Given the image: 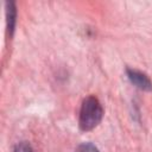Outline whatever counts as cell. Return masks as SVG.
<instances>
[{"label":"cell","mask_w":152,"mask_h":152,"mask_svg":"<svg viewBox=\"0 0 152 152\" xmlns=\"http://www.w3.org/2000/svg\"><path fill=\"white\" fill-rule=\"evenodd\" d=\"M103 116V108L100 101L90 95L87 96L81 104L80 115H78V126L81 131L88 132L94 129L102 120Z\"/></svg>","instance_id":"6da1fadb"},{"label":"cell","mask_w":152,"mask_h":152,"mask_svg":"<svg viewBox=\"0 0 152 152\" xmlns=\"http://www.w3.org/2000/svg\"><path fill=\"white\" fill-rule=\"evenodd\" d=\"M126 75L132 84H134L137 88L145 90V91H151L152 90V82L148 78V76L137 69H126Z\"/></svg>","instance_id":"7a4b0ae2"},{"label":"cell","mask_w":152,"mask_h":152,"mask_svg":"<svg viewBox=\"0 0 152 152\" xmlns=\"http://www.w3.org/2000/svg\"><path fill=\"white\" fill-rule=\"evenodd\" d=\"M6 23H7V31L10 33V37L13 36L15 23H17V8L14 1H6Z\"/></svg>","instance_id":"3957f363"},{"label":"cell","mask_w":152,"mask_h":152,"mask_svg":"<svg viewBox=\"0 0 152 152\" xmlns=\"http://www.w3.org/2000/svg\"><path fill=\"white\" fill-rule=\"evenodd\" d=\"M75 152H100V151H99V148H97L94 144H91V142H82V144H80V145L76 147Z\"/></svg>","instance_id":"277c9868"},{"label":"cell","mask_w":152,"mask_h":152,"mask_svg":"<svg viewBox=\"0 0 152 152\" xmlns=\"http://www.w3.org/2000/svg\"><path fill=\"white\" fill-rule=\"evenodd\" d=\"M13 152H34V150L28 141H20L14 146Z\"/></svg>","instance_id":"5b68a950"}]
</instances>
